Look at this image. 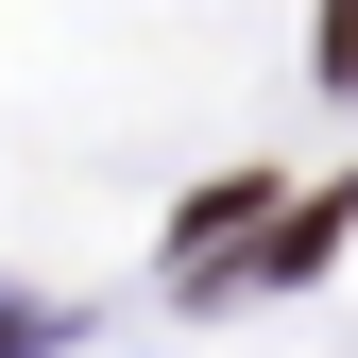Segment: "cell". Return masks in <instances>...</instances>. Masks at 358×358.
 Instances as JSON below:
<instances>
[{
    "instance_id": "3957f363",
    "label": "cell",
    "mask_w": 358,
    "mask_h": 358,
    "mask_svg": "<svg viewBox=\"0 0 358 358\" xmlns=\"http://www.w3.org/2000/svg\"><path fill=\"white\" fill-rule=\"evenodd\" d=\"M34 341H52V324H34V307H0V358H34Z\"/></svg>"
},
{
    "instance_id": "7a4b0ae2",
    "label": "cell",
    "mask_w": 358,
    "mask_h": 358,
    "mask_svg": "<svg viewBox=\"0 0 358 358\" xmlns=\"http://www.w3.org/2000/svg\"><path fill=\"white\" fill-rule=\"evenodd\" d=\"M324 85H358V0H324Z\"/></svg>"
},
{
    "instance_id": "6da1fadb",
    "label": "cell",
    "mask_w": 358,
    "mask_h": 358,
    "mask_svg": "<svg viewBox=\"0 0 358 358\" xmlns=\"http://www.w3.org/2000/svg\"><path fill=\"white\" fill-rule=\"evenodd\" d=\"M256 205H273V188H256V171H239V188H205L188 222H171V256H188V290L222 273V239H239V222H256Z\"/></svg>"
}]
</instances>
